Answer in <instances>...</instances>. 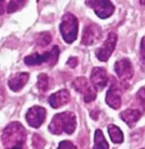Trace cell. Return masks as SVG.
<instances>
[{
    "label": "cell",
    "mask_w": 145,
    "mask_h": 149,
    "mask_svg": "<svg viewBox=\"0 0 145 149\" xmlns=\"http://www.w3.org/2000/svg\"><path fill=\"white\" fill-rule=\"evenodd\" d=\"M27 132L18 121L10 123L4 130L1 140L5 149L26 146Z\"/></svg>",
    "instance_id": "1"
},
{
    "label": "cell",
    "mask_w": 145,
    "mask_h": 149,
    "mask_svg": "<svg viewBox=\"0 0 145 149\" xmlns=\"http://www.w3.org/2000/svg\"><path fill=\"white\" fill-rule=\"evenodd\" d=\"M77 125V118L74 112H63L54 115L48 129L53 134L60 135L63 132L71 134L74 132Z\"/></svg>",
    "instance_id": "2"
},
{
    "label": "cell",
    "mask_w": 145,
    "mask_h": 149,
    "mask_svg": "<svg viewBox=\"0 0 145 149\" xmlns=\"http://www.w3.org/2000/svg\"><path fill=\"white\" fill-rule=\"evenodd\" d=\"M78 24V19L71 13H66L62 17L59 29L63 40L67 44H71L77 40Z\"/></svg>",
    "instance_id": "3"
},
{
    "label": "cell",
    "mask_w": 145,
    "mask_h": 149,
    "mask_svg": "<svg viewBox=\"0 0 145 149\" xmlns=\"http://www.w3.org/2000/svg\"><path fill=\"white\" fill-rule=\"evenodd\" d=\"M60 50L57 45H54L49 52L42 54L35 53L24 58V63L29 66L40 65L43 63H46L49 66L53 67L56 65L58 61Z\"/></svg>",
    "instance_id": "4"
},
{
    "label": "cell",
    "mask_w": 145,
    "mask_h": 149,
    "mask_svg": "<svg viewBox=\"0 0 145 149\" xmlns=\"http://www.w3.org/2000/svg\"><path fill=\"white\" fill-rule=\"evenodd\" d=\"M72 86L77 92L83 95L84 102L90 103L96 100L97 92L86 77H77L72 81Z\"/></svg>",
    "instance_id": "5"
},
{
    "label": "cell",
    "mask_w": 145,
    "mask_h": 149,
    "mask_svg": "<svg viewBox=\"0 0 145 149\" xmlns=\"http://www.w3.org/2000/svg\"><path fill=\"white\" fill-rule=\"evenodd\" d=\"M85 4L93 10L95 14L101 19L111 17L115 11V6L111 1H86Z\"/></svg>",
    "instance_id": "6"
},
{
    "label": "cell",
    "mask_w": 145,
    "mask_h": 149,
    "mask_svg": "<svg viewBox=\"0 0 145 149\" xmlns=\"http://www.w3.org/2000/svg\"><path fill=\"white\" fill-rule=\"evenodd\" d=\"M118 40V35L111 32L108 35L106 40L101 46L95 51V56L101 62H106L112 56L115 50Z\"/></svg>",
    "instance_id": "7"
},
{
    "label": "cell",
    "mask_w": 145,
    "mask_h": 149,
    "mask_svg": "<svg viewBox=\"0 0 145 149\" xmlns=\"http://www.w3.org/2000/svg\"><path fill=\"white\" fill-rule=\"evenodd\" d=\"M102 36V29L94 23L84 26L82 34L81 43L84 46H91L96 44Z\"/></svg>",
    "instance_id": "8"
},
{
    "label": "cell",
    "mask_w": 145,
    "mask_h": 149,
    "mask_svg": "<svg viewBox=\"0 0 145 149\" xmlns=\"http://www.w3.org/2000/svg\"><path fill=\"white\" fill-rule=\"evenodd\" d=\"M114 71L123 83H127L134 75L133 65L127 58H123L117 61L114 64Z\"/></svg>",
    "instance_id": "9"
},
{
    "label": "cell",
    "mask_w": 145,
    "mask_h": 149,
    "mask_svg": "<svg viewBox=\"0 0 145 149\" xmlns=\"http://www.w3.org/2000/svg\"><path fill=\"white\" fill-rule=\"evenodd\" d=\"M46 112V110L43 107L40 106L31 107L26 115L27 123L31 127L39 128L45 120Z\"/></svg>",
    "instance_id": "10"
},
{
    "label": "cell",
    "mask_w": 145,
    "mask_h": 149,
    "mask_svg": "<svg viewBox=\"0 0 145 149\" xmlns=\"http://www.w3.org/2000/svg\"><path fill=\"white\" fill-rule=\"evenodd\" d=\"M91 83L96 92H101L107 86L108 77L106 70L101 67H95L91 72Z\"/></svg>",
    "instance_id": "11"
},
{
    "label": "cell",
    "mask_w": 145,
    "mask_h": 149,
    "mask_svg": "<svg viewBox=\"0 0 145 149\" xmlns=\"http://www.w3.org/2000/svg\"><path fill=\"white\" fill-rule=\"evenodd\" d=\"M122 91L116 84H112L109 87L106 95V102L114 110L119 109L122 104Z\"/></svg>",
    "instance_id": "12"
},
{
    "label": "cell",
    "mask_w": 145,
    "mask_h": 149,
    "mask_svg": "<svg viewBox=\"0 0 145 149\" xmlns=\"http://www.w3.org/2000/svg\"><path fill=\"white\" fill-rule=\"evenodd\" d=\"M70 94L66 89H62L52 94L48 99L49 105L57 109L64 106L70 101Z\"/></svg>",
    "instance_id": "13"
},
{
    "label": "cell",
    "mask_w": 145,
    "mask_h": 149,
    "mask_svg": "<svg viewBox=\"0 0 145 149\" xmlns=\"http://www.w3.org/2000/svg\"><path fill=\"white\" fill-rule=\"evenodd\" d=\"M30 74L28 72H22L14 74L8 81V86L10 90L14 92H20L29 80Z\"/></svg>",
    "instance_id": "14"
},
{
    "label": "cell",
    "mask_w": 145,
    "mask_h": 149,
    "mask_svg": "<svg viewBox=\"0 0 145 149\" xmlns=\"http://www.w3.org/2000/svg\"><path fill=\"white\" fill-rule=\"evenodd\" d=\"M120 118L129 128H133L142 116V113L138 109H127L120 113Z\"/></svg>",
    "instance_id": "15"
},
{
    "label": "cell",
    "mask_w": 145,
    "mask_h": 149,
    "mask_svg": "<svg viewBox=\"0 0 145 149\" xmlns=\"http://www.w3.org/2000/svg\"><path fill=\"white\" fill-rule=\"evenodd\" d=\"M109 135L111 141L115 143H121L124 141L123 133L119 127L115 124H110L108 127Z\"/></svg>",
    "instance_id": "16"
},
{
    "label": "cell",
    "mask_w": 145,
    "mask_h": 149,
    "mask_svg": "<svg viewBox=\"0 0 145 149\" xmlns=\"http://www.w3.org/2000/svg\"><path fill=\"white\" fill-rule=\"evenodd\" d=\"M93 149H109L108 143L105 139L103 132L99 129L96 130L95 132Z\"/></svg>",
    "instance_id": "17"
},
{
    "label": "cell",
    "mask_w": 145,
    "mask_h": 149,
    "mask_svg": "<svg viewBox=\"0 0 145 149\" xmlns=\"http://www.w3.org/2000/svg\"><path fill=\"white\" fill-rule=\"evenodd\" d=\"M52 40V36L50 32L48 31H43L37 33L35 37V41L36 44L42 47L48 46Z\"/></svg>",
    "instance_id": "18"
},
{
    "label": "cell",
    "mask_w": 145,
    "mask_h": 149,
    "mask_svg": "<svg viewBox=\"0 0 145 149\" xmlns=\"http://www.w3.org/2000/svg\"><path fill=\"white\" fill-rule=\"evenodd\" d=\"M49 85V78L48 74L42 73L37 76V81L36 86L40 92L45 93L48 89Z\"/></svg>",
    "instance_id": "19"
},
{
    "label": "cell",
    "mask_w": 145,
    "mask_h": 149,
    "mask_svg": "<svg viewBox=\"0 0 145 149\" xmlns=\"http://www.w3.org/2000/svg\"><path fill=\"white\" fill-rule=\"evenodd\" d=\"M26 1H10L8 8L7 12L10 14L14 12H16L18 10L21 9L25 5Z\"/></svg>",
    "instance_id": "20"
},
{
    "label": "cell",
    "mask_w": 145,
    "mask_h": 149,
    "mask_svg": "<svg viewBox=\"0 0 145 149\" xmlns=\"http://www.w3.org/2000/svg\"><path fill=\"white\" fill-rule=\"evenodd\" d=\"M32 142L34 148L35 149H43L45 145L44 141L38 134L34 135Z\"/></svg>",
    "instance_id": "21"
},
{
    "label": "cell",
    "mask_w": 145,
    "mask_h": 149,
    "mask_svg": "<svg viewBox=\"0 0 145 149\" xmlns=\"http://www.w3.org/2000/svg\"><path fill=\"white\" fill-rule=\"evenodd\" d=\"M57 149H77V148L71 141L65 140L60 142Z\"/></svg>",
    "instance_id": "22"
},
{
    "label": "cell",
    "mask_w": 145,
    "mask_h": 149,
    "mask_svg": "<svg viewBox=\"0 0 145 149\" xmlns=\"http://www.w3.org/2000/svg\"><path fill=\"white\" fill-rule=\"evenodd\" d=\"M145 88L142 87L138 91V92H137L136 95V97L138 101L139 102L141 105L142 106L143 108H144V106H145Z\"/></svg>",
    "instance_id": "23"
},
{
    "label": "cell",
    "mask_w": 145,
    "mask_h": 149,
    "mask_svg": "<svg viewBox=\"0 0 145 149\" xmlns=\"http://www.w3.org/2000/svg\"><path fill=\"white\" fill-rule=\"evenodd\" d=\"M66 63L71 68H74L78 64V59L76 56H71L69 58Z\"/></svg>",
    "instance_id": "24"
},
{
    "label": "cell",
    "mask_w": 145,
    "mask_h": 149,
    "mask_svg": "<svg viewBox=\"0 0 145 149\" xmlns=\"http://www.w3.org/2000/svg\"><path fill=\"white\" fill-rule=\"evenodd\" d=\"M141 56L142 57V62L144 64L145 62V37H142L141 42Z\"/></svg>",
    "instance_id": "25"
},
{
    "label": "cell",
    "mask_w": 145,
    "mask_h": 149,
    "mask_svg": "<svg viewBox=\"0 0 145 149\" xmlns=\"http://www.w3.org/2000/svg\"><path fill=\"white\" fill-rule=\"evenodd\" d=\"M99 114V110L98 109H94L91 112L90 116L94 120H96L98 119Z\"/></svg>",
    "instance_id": "26"
},
{
    "label": "cell",
    "mask_w": 145,
    "mask_h": 149,
    "mask_svg": "<svg viewBox=\"0 0 145 149\" xmlns=\"http://www.w3.org/2000/svg\"><path fill=\"white\" fill-rule=\"evenodd\" d=\"M5 1H0V15H2L5 12Z\"/></svg>",
    "instance_id": "27"
},
{
    "label": "cell",
    "mask_w": 145,
    "mask_h": 149,
    "mask_svg": "<svg viewBox=\"0 0 145 149\" xmlns=\"http://www.w3.org/2000/svg\"><path fill=\"white\" fill-rule=\"evenodd\" d=\"M27 149L26 146H20V147H15V148H9V149Z\"/></svg>",
    "instance_id": "28"
},
{
    "label": "cell",
    "mask_w": 145,
    "mask_h": 149,
    "mask_svg": "<svg viewBox=\"0 0 145 149\" xmlns=\"http://www.w3.org/2000/svg\"></svg>",
    "instance_id": "29"
}]
</instances>
